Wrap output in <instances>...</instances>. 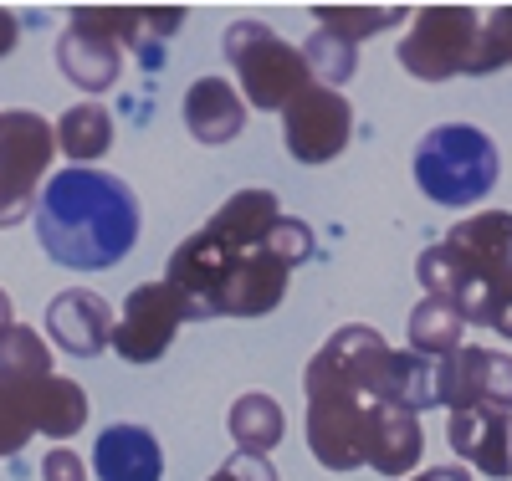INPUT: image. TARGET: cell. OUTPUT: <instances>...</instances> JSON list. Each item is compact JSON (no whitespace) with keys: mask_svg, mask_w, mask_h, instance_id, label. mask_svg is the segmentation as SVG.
I'll list each match as a JSON object with an SVG mask.
<instances>
[{"mask_svg":"<svg viewBox=\"0 0 512 481\" xmlns=\"http://www.w3.org/2000/svg\"><path fill=\"white\" fill-rule=\"evenodd\" d=\"M354 139V108L344 93L323 82H308L287 108H282V144L297 164H328L349 149Z\"/></svg>","mask_w":512,"mask_h":481,"instance_id":"10","label":"cell"},{"mask_svg":"<svg viewBox=\"0 0 512 481\" xmlns=\"http://www.w3.org/2000/svg\"><path fill=\"white\" fill-rule=\"evenodd\" d=\"M461 328L466 318L441 297H420L415 313H410V354H425V359H446L461 348Z\"/></svg>","mask_w":512,"mask_h":481,"instance_id":"21","label":"cell"},{"mask_svg":"<svg viewBox=\"0 0 512 481\" xmlns=\"http://www.w3.org/2000/svg\"><path fill=\"white\" fill-rule=\"evenodd\" d=\"M41 481H88V461H82L77 451L57 446L47 451V461H41Z\"/></svg>","mask_w":512,"mask_h":481,"instance_id":"27","label":"cell"},{"mask_svg":"<svg viewBox=\"0 0 512 481\" xmlns=\"http://www.w3.org/2000/svg\"><path fill=\"white\" fill-rule=\"evenodd\" d=\"M313 16H318V31H333L338 41L359 47V41H369V36H384L410 11H400V6H318Z\"/></svg>","mask_w":512,"mask_h":481,"instance_id":"22","label":"cell"},{"mask_svg":"<svg viewBox=\"0 0 512 481\" xmlns=\"http://www.w3.org/2000/svg\"><path fill=\"white\" fill-rule=\"evenodd\" d=\"M82 425H88V395H82V384L52 374L47 379V405H41V435H47V441H72Z\"/></svg>","mask_w":512,"mask_h":481,"instance_id":"23","label":"cell"},{"mask_svg":"<svg viewBox=\"0 0 512 481\" xmlns=\"http://www.w3.org/2000/svg\"><path fill=\"white\" fill-rule=\"evenodd\" d=\"M185 128L195 134V144L221 149L231 139H241L246 128V98L226 77H195L185 93Z\"/></svg>","mask_w":512,"mask_h":481,"instance_id":"16","label":"cell"},{"mask_svg":"<svg viewBox=\"0 0 512 481\" xmlns=\"http://www.w3.org/2000/svg\"><path fill=\"white\" fill-rule=\"evenodd\" d=\"M226 471H231L236 481H277V471H272L267 456H246V451H236V456L226 461Z\"/></svg>","mask_w":512,"mask_h":481,"instance_id":"28","label":"cell"},{"mask_svg":"<svg viewBox=\"0 0 512 481\" xmlns=\"http://www.w3.org/2000/svg\"><path fill=\"white\" fill-rule=\"evenodd\" d=\"M507 410L512 415V354L461 343L441 359V410Z\"/></svg>","mask_w":512,"mask_h":481,"instance_id":"11","label":"cell"},{"mask_svg":"<svg viewBox=\"0 0 512 481\" xmlns=\"http://www.w3.org/2000/svg\"><path fill=\"white\" fill-rule=\"evenodd\" d=\"M390 359L395 348L384 333L349 323L323 338L313 354L303 389H308V451L328 471H359L369 425L384 405H395L390 389Z\"/></svg>","mask_w":512,"mask_h":481,"instance_id":"2","label":"cell"},{"mask_svg":"<svg viewBox=\"0 0 512 481\" xmlns=\"http://www.w3.org/2000/svg\"><path fill=\"white\" fill-rule=\"evenodd\" d=\"M195 323V308L180 287L169 282H139L123 297V313L113 323V348L128 364H159L164 348L175 343V333Z\"/></svg>","mask_w":512,"mask_h":481,"instance_id":"9","label":"cell"},{"mask_svg":"<svg viewBox=\"0 0 512 481\" xmlns=\"http://www.w3.org/2000/svg\"><path fill=\"white\" fill-rule=\"evenodd\" d=\"M303 62H308L313 82L333 87V93H344V82L359 72V47L338 41L333 31H313V36L303 41Z\"/></svg>","mask_w":512,"mask_h":481,"instance_id":"24","label":"cell"},{"mask_svg":"<svg viewBox=\"0 0 512 481\" xmlns=\"http://www.w3.org/2000/svg\"><path fill=\"white\" fill-rule=\"evenodd\" d=\"M16 41H21V21H16L6 6H0V57H11Z\"/></svg>","mask_w":512,"mask_h":481,"instance_id":"29","label":"cell"},{"mask_svg":"<svg viewBox=\"0 0 512 481\" xmlns=\"http://www.w3.org/2000/svg\"><path fill=\"white\" fill-rule=\"evenodd\" d=\"M113 323H118L113 308L88 287H67L47 302V333L72 359H98L113 343Z\"/></svg>","mask_w":512,"mask_h":481,"instance_id":"13","label":"cell"},{"mask_svg":"<svg viewBox=\"0 0 512 481\" xmlns=\"http://www.w3.org/2000/svg\"><path fill=\"white\" fill-rule=\"evenodd\" d=\"M57 154V128L41 113H0V231L21 226L36 210V195L47 185Z\"/></svg>","mask_w":512,"mask_h":481,"instance_id":"7","label":"cell"},{"mask_svg":"<svg viewBox=\"0 0 512 481\" xmlns=\"http://www.w3.org/2000/svg\"><path fill=\"white\" fill-rule=\"evenodd\" d=\"M415 277L425 297H441L487 333L512 338V215L477 210L451 226L446 241L415 256Z\"/></svg>","mask_w":512,"mask_h":481,"instance_id":"4","label":"cell"},{"mask_svg":"<svg viewBox=\"0 0 512 481\" xmlns=\"http://www.w3.org/2000/svg\"><path fill=\"white\" fill-rule=\"evenodd\" d=\"M482 16L472 6H420L400 36V67L420 82H451L472 72Z\"/></svg>","mask_w":512,"mask_h":481,"instance_id":"8","label":"cell"},{"mask_svg":"<svg viewBox=\"0 0 512 481\" xmlns=\"http://www.w3.org/2000/svg\"><path fill=\"white\" fill-rule=\"evenodd\" d=\"M16 328V302H11V292L6 287H0V338H6Z\"/></svg>","mask_w":512,"mask_h":481,"instance_id":"31","label":"cell"},{"mask_svg":"<svg viewBox=\"0 0 512 481\" xmlns=\"http://www.w3.org/2000/svg\"><path fill=\"white\" fill-rule=\"evenodd\" d=\"M36 241L67 272H113L139 246V195L108 169H57L36 195Z\"/></svg>","mask_w":512,"mask_h":481,"instance_id":"3","label":"cell"},{"mask_svg":"<svg viewBox=\"0 0 512 481\" xmlns=\"http://www.w3.org/2000/svg\"><path fill=\"white\" fill-rule=\"evenodd\" d=\"M221 52H226V62L241 82V98L256 113H282L313 82L303 47L282 41L267 21H231L226 36H221Z\"/></svg>","mask_w":512,"mask_h":481,"instance_id":"6","label":"cell"},{"mask_svg":"<svg viewBox=\"0 0 512 481\" xmlns=\"http://www.w3.org/2000/svg\"><path fill=\"white\" fill-rule=\"evenodd\" d=\"M0 374H52V348L36 328L16 323L6 338H0Z\"/></svg>","mask_w":512,"mask_h":481,"instance_id":"25","label":"cell"},{"mask_svg":"<svg viewBox=\"0 0 512 481\" xmlns=\"http://www.w3.org/2000/svg\"><path fill=\"white\" fill-rule=\"evenodd\" d=\"M57 67L82 93H108L123 77V47L88 21H67V31L57 36Z\"/></svg>","mask_w":512,"mask_h":481,"instance_id":"15","label":"cell"},{"mask_svg":"<svg viewBox=\"0 0 512 481\" xmlns=\"http://www.w3.org/2000/svg\"><path fill=\"white\" fill-rule=\"evenodd\" d=\"M47 379L52 374H0V456H21L31 435H41Z\"/></svg>","mask_w":512,"mask_h":481,"instance_id":"18","label":"cell"},{"mask_svg":"<svg viewBox=\"0 0 512 481\" xmlns=\"http://www.w3.org/2000/svg\"><path fill=\"white\" fill-rule=\"evenodd\" d=\"M226 430H231V441L236 451L246 456H272L282 446V435H287V415L272 395H262V389H251V395H241L226 415Z\"/></svg>","mask_w":512,"mask_h":481,"instance_id":"19","label":"cell"},{"mask_svg":"<svg viewBox=\"0 0 512 481\" xmlns=\"http://www.w3.org/2000/svg\"><path fill=\"white\" fill-rule=\"evenodd\" d=\"M98 481H164V451L144 425H108L93 446Z\"/></svg>","mask_w":512,"mask_h":481,"instance_id":"17","label":"cell"},{"mask_svg":"<svg viewBox=\"0 0 512 481\" xmlns=\"http://www.w3.org/2000/svg\"><path fill=\"white\" fill-rule=\"evenodd\" d=\"M318 241L303 215H287L272 190H236L164 261V282L190 297L195 318H267L282 308L292 272Z\"/></svg>","mask_w":512,"mask_h":481,"instance_id":"1","label":"cell"},{"mask_svg":"<svg viewBox=\"0 0 512 481\" xmlns=\"http://www.w3.org/2000/svg\"><path fill=\"white\" fill-rule=\"evenodd\" d=\"M497 67H512V6H497L482 21L477 52H472V72H466V77H487Z\"/></svg>","mask_w":512,"mask_h":481,"instance_id":"26","label":"cell"},{"mask_svg":"<svg viewBox=\"0 0 512 481\" xmlns=\"http://www.w3.org/2000/svg\"><path fill=\"white\" fill-rule=\"evenodd\" d=\"M446 441H451V451L472 471L497 476V481L512 476V415L507 410H487V405L451 410Z\"/></svg>","mask_w":512,"mask_h":481,"instance_id":"14","label":"cell"},{"mask_svg":"<svg viewBox=\"0 0 512 481\" xmlns=\"http://www.w3.org/2000/svg\"><path fill=\"white\" fill-rule=\"evenodd\" d=\"M57 149L72 159V169H93L113 149V113L103 103H77L57 118Z\"/></svg>","mask_w":512,"mask_h":481,"instance_id":"20","label":"cell"},{"mask_svg":"<svg viewBox=\"0 0 512 481\" xmlns=\"http://www.w3.org/2000/svg\"><path fill=\"white\" fill-rule=\"evenodd\" d=\"M72 21L98 26L123 52H139L149 67H159V47L185 26V11L180 6H77Z\"/></svg>","mask_w":512,"mask_h":481,"instance_id":"12","label":"cell"},{"mask_svg":"<svg viewBox=\"0 0 512 481\" xmlns=\"http://www.w3.org/2000/svg\"><path fill=\"white\" fill-rule=\"evenodd\" d=\"M415 185L425 200H436L446 210L482 205L502 174L497 144L472 123H441L415 144Z\"/></svg>","mask_w":512,"mask_h":481,"instance_id":"5","label":"cell"},{"mask_svg":"<svg viewBox=\"0 0 512 481\" xmlns=\"http://www.w3.org/2000/svg\"><path fill=\"white\" fill-rule=\"evenodd\" d=\"M210 481H236V476H231V471H226V466H221V471H216V476H210Z\"/></svg>","mask_w":512,"mask_h":481,"instance_id":"32","label":"cell"},{"mask_svg":"<svg viewBox=\"0 0 512 481\" xmlns=\"http://www.w3.org/2000/svg\"><path fill=\"white\" fill-rule=\"evenodd\" d=\"M410 481H472V471H461V466H431V471H420Z\"/></svg>","mask_w":512,"mask_h":481,"instance_id":"30","label":"cell"}]
</instances>
